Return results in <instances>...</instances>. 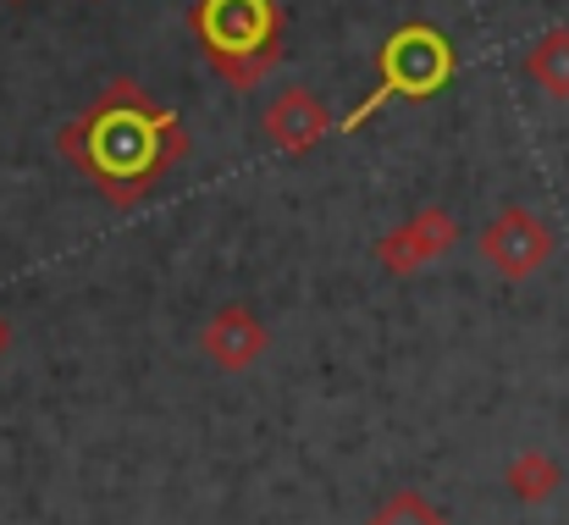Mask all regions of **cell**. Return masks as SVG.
Masks as SVG:
<instances>
[{
	"label": "cell",
	"instance_id": "12",
	"mask_svg": "<svg viewBox=\"0 0 569 525\" xmlns=\"http://www.w3.org/2000/svg\"><path fill=\"white\" fill-rule=\"evenodd\" d=\"M6 6H28V0H6Z\"/></svg>",
	"mask_w": 569,
	"mask_h": 525
},
{
	"label": "cell",
	"instance_id": "1",
	"mask_svg": "<svg viewBox=\"0 0 569 525\" xmlns=\"http://www.w3.org/2000/svg\"><path fill=\"white\" fill-rule=\"evenodd\" d=\"M56 150L111 210L144 205L161 177L183 167L193 150L178 111H167L144 83L111 78L72 122H61Z\"/></svg>",
	"mask_w": 569,
	"mask_h": 525
},
{
	"label": "cell",
	"instance_id": "2",
	"mask_svg": "<svg viewBox=\"0 0 569 525\" xmlns=\"http://www.w3.org/2000/svg\"><path fill=\"white\" fill-rule=\"evenodd\" d=\"M189 28L216 78L238 95H254L282 61L288 11L277 0H193Z\"/></svg>",
	"mask_w": 569,
	"mask_h": 525
},
{
	"label": "cell",
	"instance_id": "7",
	"mask_svg": "<svg viewBox=\"0 0 569 525\" xmlns=\"http://www.w3.org/2000/svg\"><path fill=\"white\" fill-rule=\"evenodd\" d=\"M204 354H210V365L216 370H249L266 344H271V333H266V321L249 310V305H221L210 321H204Z\"/></svg>",
	"mask_w": 569,
	"mask_h": 525
},
{
	"label": "cell",
	"instance_id": "6",
	"mask_svg": "<svg viewBox=\"0 0 569 525\" xmlns=\"http://www.w3.org/2000/svg\"><path fill=\"white\" fill-rule=\"evenodd\" d=\"M260 133H266V145L277 156H310L321 139L338 133V117H332V106L316 89H282L260 111Z\"/></svg>",
	"mask_w": 569,
	"mask_h": 525
},
{
	"label": "cell",
	"instance_id": "5",
	"mask_svg": "<svg viewBox=\"0 0 569 525\" xmlns=\"http://www.w3.org/2000/svg\"><path fill=\"white\" fill-rule=\"evenodd\" d=\"M453 244H459V221H453V210L426 205V210H415V216H403L398 227L381 232L377 238V266L387 271V277H415V271H426L431 260H442Z\"/></svg>",
	"mask_w": 569,
	"mask_h": 525
},
{
	"label": "cell",
	"instance_id": "9",
	"mask_svg": "<svg viewBox=\"0 0 569 525\" xmlns=\"http://www.w3.org/2000/svg\"><path fill=\"white\" fill-rule=\"evenodd\" d=\"M509 487H515V498H526V504H542V498H553L559 493V465L548 459V454H520L515 465H509Z\"/></svg>",
	"mask_w": 569,
	"mask_h": 525
},
{
	"label": "cell",
	"instance_id": "8",
	"mask_svg": "<svg viewBox=\"0 0 569 525\" xmlns=\"http://www.w3.org/2000/svg\"><path fill=\"white\" fill-rule=\"evenodd\" d=\"M526 78H531L548 100H569V22L548 28V33L526 50Z\"/></svg>",
	"mask_w": 569,
	"mask_h": 525
},
{
	"label": "cell",
	"instance_id": "11",
	"mask_svg": "<svg viewBox=\"0 0 569 525\" xmlns=\"http://www.w3.org/2000/svg\"><path fill=\"white\" fill-rule=\"evenodd\" d=\"M11 349V321H6V316H0V354Z\"/></svg>",
	"mask_w": 569,
	"mask_h": 525
},
{
	"label": "cell",
	"instance_id": "4",
	"mask_svg": "<svg viewBox=\"0 0 569 525\" xmlns=\"http://www.w3.org/2000/svg\"><path fill=\"white\" fill-rule=\"evenodd\" d=\"M476 255H481L498 277L526 283V277H537V271L553 260V227H548L531 205H503V210L481 227Z\"/></svg>",
	"mask_w": 569,
	"mask_h": 525
},
{
	"label": "cell",
	"instance_id": "10",
	"mask_svg": "<svg viewBox=\"0 0 569 525\" xmlns=\"http://www.w3.org/2000/svg\"><path fill=\"white\" fill-rule=\"evenodd\" d=\"M371 525H448V515L431 509L420 493H392V498L377 509V521Z\"/></svg>",
	"mask_w": 569,
	"mask_h": 525
},
{
	"label": "cell",
	"instance_id": "3",
	"mask_svg": "<svg viewBox=\"0 0 569 525\" xmlns=\"http://www.w3.org/2000/svg\"><path fill=\"white\" fill-rule=\"evenodd\" d=\"M453 72H459V50H453V39L442 28H431V22L392 28L377 44V89L338 122V133H360L381 106H392V100H409V106L437 100L453 83Z\"/></svg>",
	"mask_w": 569,
	"mask_h": 525
}]
</instances>
